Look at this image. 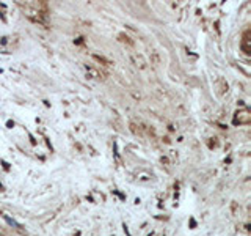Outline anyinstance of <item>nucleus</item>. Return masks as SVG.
<instances>
[{
    "label": "nucleus",
    "instance_id": "f257e3e1",
    "mask_svg": "<svg viewBox=\"0 0 251 236\" xmlns=\"http://www.w3.org/2000/svg\"><path fill=\"white\" fill-rule=\"evenodd\" d=\"M3 217H5V220H6L8 224L11 225V227H14V228H19V224H16V222L13 220V219H10V217H8V216H3Z\"/></svg>",
    "mask_w": 251,
    "mask_h": 236
},
{
    "label": "nucleus",
    "instance_id": "f03ea898",
    "mask_svg": "<svg viewBox=\"0 0 251 236\" xmlns=\"http://www.w3.org/2000/svg\"><path fill=\"white\" fill-rule=\"evenodd\" d=\"M86 71L90 72V74H91V76H93V77H96V79H97V77H99V72H97V71H94L93 68H86Z\"/></svg>",
    "mask_w": 251,
    "mask_h": 236
}]
</instances>
